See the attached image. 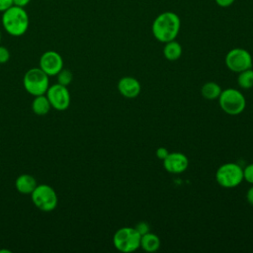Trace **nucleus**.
Listing matches in <instances>:
<instances>
[{
  "mask_svg": "<svg viewBox=\"0 0 253 253\" xmlns=\"http://www.w3.org/2000/svg\"><path fill=\"white\" fill-rule=\"evenodd\" d=\"M180 19L173 12L160 14L152 24V33L155 39L161 42L174 41L180 31Z\"/></svg>",
  "mask_w": 253,
  "mask_h": 253,
  "instance_id": "nucleus-1",
  "label": "nucleus"
},
{
  "mask_svg": "<svg viewBox=\"0 0 253 253\" xmlns=\"http://www.w3.org/2000/svg\"><path fill=\"white\" fill-rule=\"evenodd\" d=\"M29 15L24 7L11 6L2 13V26L13 37L23 36L29 28Z\"/></svg>",
  "mask_w": 253,
  "mask_h": 253,
  "instance_id": "nucleus-2",
  "label": "nucleus"
},
{
  "mask_svg": "<svg viewBox=\"0 0 253 253\" xmlns=\"http://www.w3.org/2000/svg\"><path fill=\"white\" fill-rule=\"evenodd\" d=\"M48 75L45 74L40 67H33L26 71L23 77V85L25 90L35 96L43 95L49 87Z\"/></svg>",
  "mask_w": 253,
  "mask_h": 253,
  "instance_id": "nucleus-3",
  "label": "nucleus"
},
{
  "mask_svg": "<svg viewBox=\"0 0 253 253\" xmlns=\"http://www.w3.org/2000/svg\"><path fill=\"white\" fill-rule=\"evenodd\" d=\"M31 199L35 207L42 211H53L58 203L55 190L46 184L37 185L31 194Z\"/></svg>",
  "mask_w": 253,
  "mask_h": 253,
  "instance_id": "nucleus-4",
  "label": "nucleus"
},
{
  "mask_svg": "<svg viewBox=\"0 0 253 253\" xmlns=\"http://www.w3.org/2000/svg\"><path fill=\"white\" fill-rule=\"evenodd\" d=\"M141 235L134 227H122L119 228L113 237L114 246L121 252L129 253L135 251L140 247Z\"/></svg>",
  "mask_w": 253,
  "mask_h": 253,
  "instance_id": "nucleus-5",
  "label": "nucleus"
},
{
  "mask_svg": "<svg viewBox=\"0 0 253 253\" xmlns=\"http://www.w3.org/2000/svg\"><path fill=\"white\" fill-rule=\"evenodd\" d=\"M218 102L221 110L231 116L241 114L246 106V101L242 93L233 88H227L221 91Z\"/></svg>",
  "mask_w": 253,
  "mask_h": 253,
  "instance_id": "nucleus-6",
  "label": "nucleus"
},
{
  "mask_svg": "<svg viewBox=\"0 0 253 253\" xmlns=\"http://www.w3.org/2000/svg\"><path fill=\"white\" fill-rule=\"evenodd\" d=\"M216 182L224 188H234L243 180V169L236 163L222 164L215 173Z\"/></svg>",
  "mask_w": 253,
  "mask_h": 253,
  "instance_id": "nucleus-7",
  "label": "nucleus"
},
{
  "mask_svg": "<svg viewBox=\"0 0 253 253\" xmlns=\"http://www.w3.org/2000/svg\"><path fill=\"white\" fill-rule=\"evenodd\" d=\"M225 64L233 72H241L252 67L251 54L243 48H233L225 56Z\"/></svg>",
  "mask_w": 253,
  "mask_h": 253,
  "instance_id": "nucleus-8",
  "label": "nucleus"
},
{
  "mask_svg": "<svg viewBox=\"0 0 253 253\" xmlns=\"http://www.w3.org/2000/svg\"><path fill=\"white\" fill-rule=\"evenodd\" d=\"M51 108L57 111H64L70 105V93L67 89V86L61 85L59 83L53 84L48 87L45 93Z\"/></svg>",
  "mask_w": 253,
  "mask_h": 253,
  "instance_id": "nucleus-9",
  "label": "nucleus"
},
{
  "mask_svg": "<svg viewBox=\"0 0 253 253\" xmlns=\"http://www.w3.org/2000/svg\"><path fill=\"white\" fill-rule=\"evenodd\" d=\"M40 68L48 76L56 75L63 68L61 55L54 50H47L40 57Z\"/></svg>",
  "mask_w": 253,
  "mask_h": 253,
  "instance_id": "nucleus-10",
  "label": "nucleus"
},
{
  "mask_svg": "<svg viewBox=\"0 0 253 253\" xmlns=\"http://www.w3.org/2000/svg\"><path fill=\"white\" fill-rule=\"evenodd\" d=\"M162 161L166 171L174 174L184 172L189 165L187 156L180 152H169L166 158H164Z\"/></svg>",
  "mask_w": 253,
  "mask_h": 253,
  "instance_id": "nucleus-11",
  "label": "nucleus"
},
{
  "mask_svg": "<svg viewBox=\"0 0 253 253\" xmlns=\"http://www.w3.org/2000/svg\"><path fill=\"white\" fill-rule=\"evenodd\" d=\"M140 83L133 77L126 76L120 79L118 83V90L126 98L132 99L140 93Z\"/></svg>",
  "mask_w": 253,
  "mask_h": 253,
  "instance_id": "nucleus-12",
  "label": "nucleus"
},
{
  "mask_svg": "<svg viewBox=\"0 0 253 253\" xmlns=\"http://www.w3.org/2000/svg\"><path fill=\"white\" fill-rule=\"evenodd\" d=\"M37 185L36 179L30 174H21L15 181L16 190L24 195H31Z\"/></svg>",
  "mask_w": 253,
  "mask_h": 253,
  "instance_id": "nucleus-13",
  "label": "nucleus"
},
{
  "mask_svg": "<svg viewBox=\"0 0 253 253\" xmlns=\"http://www.w3.org/2000/svg\"><path fill=\"white\" fill-rule=\"evenodd\" d=\"M50 108V103L45 94L35 96L32 102V110L36 115L44 116L49 112Z\"/></svg>",
  "mask_w": 253,
  "mask_h": 253,
  "instance_id": "nucleus-14",
  "label": "nucleus"
},
{
  "mask_svg": "<svg viewBox=\"0 0 253 253\" xmlns=\"http://www.w3.org/2000/svg\"><path fill=\"white\" fill-rule=\"evenodd\" d=\"M140 247L146 252H154L160 247V239L156 234L147 232L140 237Z\"/></svg>",
  "mask_w": 253,
  "mask_h": 253,
  "instance_id": "nucleus-15",
  "label": "nucleus"
},
{
  "mask_svg": "<svg viewBox=\"0 0 253 253\" xmlns=\"http://www.w3.org/2000/svg\"><path fill=\"white\" fill-rule=\"evenodd\" d=\"M163 53L168 60H171V61L177 60L182 54V47L180 43H178L177 42L170 41L166 42L163 48Z\"/></svg>",
  "mask_w": 253,
  "mask_h": 253,
  "instance_id": "nucleus-16",
  "label": "nucleus"
},
{
  "mask_svg": "<svg viewBox=\"0 0 253 253\" xmlns=\"http://www.w3.org/2000/svg\"><path fill=\"white\" fill-rule=\"evenodd\" d=\"M221 88L218 84L215 82H207L203 85L201 92L204 98L208 100H214L218 99L220 93H221Z\"/></svg>",
  "mask_w": 253,
  "mask_h": 253,
  "instance_id": "nucleus-17",
  "label": "nucleus"
},
{
  "mask_svg": "<svg viewBox=\"0 0 253 253\" xmlns=\"http://www.w3.org/2000/svg\"><path fill=\"white\" fill-rule=\"evenodd\" d=\"M237 83L243 89H250L253 87V70L251 68L239 72Z\"/></svg>",
  "mask_w": 253,
  "mask_h": 253,
  "instance_id": "nucleus-18",
  "label": "nucleus"
},
{
  "mask_svg": "<svg viewBox=\"0 0 253 253\" xmlns=\"http://www.w3.org/2000/svg\"><path fill=\"white\" fill-rule=\"evenodd\" d=\"M57 83L64 85V86H68L73 79V74L69 69L66 68H62L57 74Z\"/></svg>",
  "mask_w": 253,
  "mask_h": 253,
  "instance_id": "nucleus-19",
  "label": "nucleus"
},
{
  "mask_svg": "<svg viewBox=\"0 0 253 253\" xmlns=\"http://www.w3.org/2000/svg\"><path fill=\"white\" fill-rule=\"evenodd\" d=\"M243 179H245L248 183L253 185V163L248 164L243 169Z\"/></svg>",
  "mask_w": 253,
  "mask_h": 253,
  "instance_id": "nucleus-20",
  "label": "nucleus"
},
{
  "mask_svg": "<svg viewBox=\"0 0 253 253\" xmlns=\"http://www.w3.org/2000/svg\"><path fill=\"white\" fill-rule=\"evenodd\" d=\"M10 59V51L7 47L0 45V64L6 63Z\"/></svg>",
  "mask_w": 253,
  "mask_h": 253,
  "instance_id": "nucleus-21",
  "label": "nucleus"
},
{
  "mask_svg": "<svg viewBox=\"0 0 253 253\" xmlns=\"http://www.w3.org/2000/svg\"><path fill=\"white\" fill-rule=\"evenodd\" d=\"M134 228L136 229V231H137L140 235H143V234L149 232V225H148V223H146L145 221H140V222H138V223L134 226Z\"/></svg>",
  "mask_w": 253,
  "mask_h": 253,
  "instance_id": "nucleus-22",
  "label": "nucleus"
},
{
  "mask_svg": "<svg viewBox=\"0 0 253 253\" xmlns=\"http://www.w3.org/2000/svg\"><path fill=\"white\" fill-rule=\"evenodd\" d=\"M169 154V151L167 148L165 147H158L157 150H156V156L160 159V160H163L164 158H166V156Z\"/></svg>",
  "mask_w": 253,
  "mask_h": 253,
  "instance_id": "nucleus-23",
  "label": "nucleus"
},
{
  "mask_svg": "<svg viewBox=\"0 0 253 253\" xmlns=\"http://www.w3.org/2000/svg\"><path fill=\"white\" fill-rule=\"evenodd\" d=\"M11 6H13V0H0V12L3 13Z\"/></svg>",
  "mask_w": 253,
  "mask_h": 253,
  "instance_id": "nucleus-24",
  "label": "nucleus"
},
{
  "mask_svg": "<svg viewBox=\"0 0 253 253\" xmlns=\"http://www.w3.org/2000/svg\"><path fill=\"white\" fill-rule=\"evenodd\" d=\"M215 2L220 7H228L234 2V0H215Z\"/></svg>",
  "mask_w": 253,
  "mask_h": 253,
  "instance_id": "nucleus-25",
  "label": "nucleus"
},
{
  "mask_svg": "<svg viewBox=\"0 0 253 253\" xmlns=\"http://www.w3.org/2000/svg\"><path fill=\"white\" fill-rule=\"evenodd\" d=\"M30 2H31V0H13V5L25 8Z\"/></svg>",
  "mask_w": 253,
  "mask_h": 253,
  "instance_id": "nucleus-26",
  "label": "nucleus"
},
{
  "mask_svg": "<svg viewBox=\"0 0 253 253\" xmlns=\"http://www.w3.org/2000/svg\"><path fill=\"white\" fill-rule=\"evenodd\" d=\"M246 199H247V202L253 206V186L247 191V194H246Z\"/></svg>",
  "mask_w": 253,
  "mask_h": 253,
  "instance_id": "nucleus-27",
  "label": "nucleus"
},
{
  "mask_svg": "<svg viewBox=\"0 0 253 253\" xmlns=\"http://www.w3.org/2000/svg\"><path fill=\"white\" fill-rule=\"evenodd\" d=\"M0 42H1V33H0Z\"/></svg>",
  "mask_w": 253,
  "mask_h": 253,
  "instance_id": "nucleus-28",
  "label": "nucleus"
}]
</instances>
